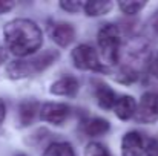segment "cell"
Masks as SVG:
<instances>
[{
  "label": "cell",
  "mask_w": 158,
  "mask_h": 156,
  "mask_svg": "<svg viewBox=\"0 0 158 156\" xmlns=\"http://www.w3.org/2000/svg\"><path fill=\"white\" fill-rule=\"evenodd\" d=\"M3 35L8 49L17 57L34 54L43 42L40 28L28 18H17L9 22L3 29Z\"/></svg>",
  "instance_id": "6da1fadb"
},
{
  "label": "cell",
  "mask_w": 158,
  "mask_h": 156,
  "mask_svg": "<svg viewBox=\"0 0 158 156\" xmlns=\"http://www.w3.org/2000/svg\"><path fill=\"white\" fill-rule=\"evenodd\" d=\"M98 48L106 64H115L120 55V29L114 23H106L98 31Z\"/></svg>",
  "instance_id": "7a4b0ae2"
},
{
  "label": "cell",
  "mask_w": 158,
  "mask_h": 156,
  "mask_svg": "<svg viewBox=\"0 0 158 156\" xmlns=\"http://www.w3.org/2000/svg\"><path fill=\"white\" fill-rule=\"evenodd\" d=\"M72 61L74 66L83 70H97V72H107L105 64L98 60L95 49L88 45H80L72 51Z\"/></svg>",
  "instance_id": "3957f363"
},
{
  "label": "cell",
  "mask_w": 158,
  "mask_h": 156,
  "mask_svg": "<svg viewBox=\"0 0 158 156\" xmlns=\"http://www.w3.org/2000/svg\"><path fill=\"white\" fill-rule=\"evenodd\" d=\"M135 119L141 124H152L158 121V94L148 92L141 97L137 106Z\"/></svg>",
  "instance_id": "277c9868"
},
{
  "label": "cell",
  "mask_w": 158,
  "mask_h": 156,
  "mask_svg": "<svg viewBox=\"0 0 158 156\" xmlns=\"http://www.w3.org/2000/svg\"><path fill=\"white\" fill-rule=\"evenodd\" d=\"M149 141L138 133V132H129L121 139V156H143L148 150Z\"/></svg>",
  "instance_id": "5b68a950"
},
{
  "label": "cell",
  "mask_w": 158,
  "mask_h": 156,
  "mask_svg": "<svg viewBox=\"0 0 158 156\" xmlns=\"http://www.w3.org/2000/svg\"><path fill=\"white\" fill-rule=\"evenodd\" d=\"M69 113V106L63 103H46L40 107V118L54 126H61L68 119Z\"/></svg>",
  "instance_id": "8992f818"
},
{
  "label": "cell",
  "mask_w": 158,
  "mask_h": 156,
  "mask_svg": "<svg viewBox=\"0 0 158 156\" xmlns=\"http://www.w3.org/2000/svg\"><path fill=\"white\" fill-rule=\"evenodd\" d=\"M49 92L61 97H74L78 92V80L75 77H63L51 84Z\"/></svg>",
  "instance_id": "52a82bcc"
},
{
  "label": "cell",
  "mask_w": 158,
  "mask_h": 156,
  "mask_svg": "<svg viewBox=\"0 0 158 156\" xmlns=\"http://www.w3.org/2000/svg\"><path fill=\"white\" fill-rule=\"evenodd\" d=\"M115 115L120 118V119H129L132 116H135V112H137V103L132 97L129 95H123L120 98H117V103H115Z\"/></svg>",
  "instance_id": "ba28073f"
},
{
  "label": "cell",
  "mask_w": 158,
  "mask_h": 156,
  "mask_svg": "<svg viewBox=\"0 0 158 156\" xmlns=\"http://www.w3.org/2000/svg\"><path fill=\"white\" fill-rule=\"evenodd\" d=\"M75 37V29L69 23H60L54 28L52 31V40L58 46H69L74 42Z\"/></svg>",
  "instance_id": "9c48e42d"
},
{
  "label": "cell",
  "mask_w": 158,
  "mask_h": 156,
  "mask_svg": "<svg viewBox=\"0 0 158 156\" xmlns=\"http://www.w3.org/2000/svg\"><path fill=\"white\" fill-rule=\"evenodd\" d=\"M57 58H58V54L55 51H46V52H43L42 55L32 58V60H28L29 67H31V72H32V74L43 72L46 67H49L51 64L55 63Z\"/></svg>",
  "instance_id": "30bf717a"
},
{
  "label": "cell",
  "mask_w": 158,
  "mask_h": 156,
  "mask_svg": "<svg viewBox=\"0 0 158 156\" xmlns=\"http://www.w3.org/2000/svg\"><path fill=\"white\" fill-rule=\"evenodd\" d=\"M95 98H97V103L100 107H103L105 110L109 109H114L115 103H117V98H115V92L106 86V84H100L95 90Z\"/></svg>",
  "instance_id": "8fae6325"
},
{
  "label": "cell",
  "mask_w": 158,
  "mask_h": 156,
  "mask_svg": "<svg viewBox=\"0 0 158 156\" xmlns=\"http://www.w3.org/2000/svg\"><path fill=\"white\" fill-rule=\"evenodd\" d=\"M40 113V107L35 101H23L19 107V119H20V124L22 126H29L35 115Z\"/></svg>",
  "instance_id": "7c38bea8"
},
{
  "label": "cell",
  "mask_w": 158,
  "mask_h": 156,
  "mask_svg": "<svg viewBox=\"0 0 158 156\" xmlns=\"http://www.w3.org/2000/svg\"><path fill=\"white\" fill-rule=\"evenodd\" d=\"M6 74L12 80H19V78H25L28 75H32L29 63L25 61V60H17V61L9 63L8 67H6Z\"/></svg>",
  "instance_id": "4fadbf2b"
},
{
  "label": "cell",
  "mask_w": 158,
  "mask_h": 156,
  "mask_svg": "<svg viewBox=\"0 0 158 156\" xmlns=\"http://www.w3.org/2000/svg\"><path fill=\"white\" fill-rule=\"evenodd\" d=\"M85 130L88 136H102L109 130V122L103 118H92L86 122Z\"/></svg>",
  "instance_id": "5bb4252c"
},
{
  "label": "cell",
  "mask_w": 158,
  "mask_h": 156,
  "mask_svg": "<svg viewBox=\"0 0 158 156\" xmlns=\"http://www.w3.org/2000/svg\"><path fill=\"white\" fill-rule=\"evenodd\" d=\"M114 8L112 2H88L85 3V12L91 17L105 15Z\"/></svg>",
  "instance_id": "9a60e30c"
},
{
  "label": "cell",
  "mask_w": 158,
  "mask_h": 156,
  "mask_svg": "<svg viewBox=\"0 0 158 156\" xmlns=\"http://www.w3.org/2000/svg\"><path fill=\"white\" fill-rule=\"evenodd\" d=\"M43 156H75V153L69 142H52L43 152Z\"/></svg>",
  "instance_id": "2e32d148"
},
{
  "label": "cell",
  "mask_w": 158,
  "mask_h": 156,
  "mask_svg": "<svg viewBox=\"0 0 158 156\" xmlns=\"http://www.w3.org/2000/svg\"><path fill=\"white\" fill-rule=\"evenodd\" d=\"M115 80L118 83H123V84H132L138 80V74L137 70L131 69V67H123L117 75H115Z\"/></svg>",
  "instance_id": "e0dca14e"
},
{
  "label": "cell",
  "mask_w": 158,
  "mask_h": 156,
  "mask_svg": "<svg viewBox=\"0 0 158 156\" xmlns=\"http://www.w3.org/2000/svg\"><path fill=\"white\" fill-rule=\"evenodd\" d=\"M85 156H110V155H109V150L106 149L103 144H100V142H91V144L86 146Z\"/></svg>",
  "instance_id": "ac0fdd59"
},
{
  "label": "cell",
  "mask_w": 158,
  "mask_h": 156,
  "mask_svg": "<svg viewBox=\"0 0 158 156\" xmlns=\"http://www.w3.org/2000/svg\"><path fill=\"white\" fill-rule=\"evenodd\" d=\"M118 6L124 14L132 15V14H137L140 9H143L146 6V3L144 2H120Z\"/></svg>",
  "instance_id": "d6986e66"
},
{
  "label": "cell",
  "mask_w": 158,
  "mask_h": 156,
  "mask_svg": "<svg viewBox=\"0 0 158 156\" xmlns=\"http://www.w3.org/2000/svg\"><path fill=\"white\" fill-rule=\"evenodd\" d=\"M60 8L74 14L77 11H80L81 8L85 9V3L83 2H75V0H64V2H60Z\"/></svg>",
  "instance_id": "ffe728a7"
},
{
  "label": "cell",
  "mask_w": 158,
  "mask_h": 156,
  "mask_svg": "<svg viewBox=\"0 0 158 156\" xmlns=\"http://www.w3.org/2000/svg\"><path fill=\"white\" fill-rule=\"evenodd\" d=\"M146 153H148V156H158V139L149 141V146H148Z\"/></svg>",
  "instance_id": "44dd1931"
},
{
  "label": "cell",
  "mask_w": 158,
  "mask_h": 156,
  "mask_svg": "<svg viewBox=\"0 0 158 156\" xmlns=\"http://www.w3.org/2000/svg\"><path fill=\"white\" fill-rule=\"evenodd\" d=\"M14 8V2H8V0H0V14H6L8 11H11Z\"/></svg>",
  "instance_id": "7402d4cb"
},
{
  "label": "cell",
  "mask_w": 158,
  "mask_h": 156,
  "mask_svg": "<svg viewBox=\"0 0 158 156\" xmlns=\"http://www.w3.org/2000/svg\"><path fill=\"white\" fill-rule=\"evenodd\" d=\"M151 72H152V75H154V77H157V78H158V54H157V57L154 58V61H152Z\"/></svg>",
  "instance_id": "603a6c76"
},
{
  "label": "cell",
  "mask_w": 158,
  "mask_h": 156,
  "mask_svg": "<svg viewBox=\"0 0 158 156\" xmlns=\"http://www.w3.org/2000/svg\"><path fill=\"white\" fill-rule=\"evenodd\" d=\"M5 115H6V110H5V103L0 100V122L5 119Z\"/></svg>",
  "instance_id": "cb8c5ba5"
},
{
  "label": "cell",
  "mask_w": 158,
  "mask_h": 156,
  "mask_svg": "<svg viewBox=\"0 0 158 156\" xmlns=\"http://www.w3.org/2000/svg\"><path fill=\"white\" fill-rule=\"evenodd\" d=\"M3 60H5V52H3L2 49H0V63H2Z\"/></svg>",
  "instance_id": "d4e9b609"
},
{
  "label": "cell",
  "mask_w": 158,
  "mask_h": 156,
  "mask_svg": "<svg viewBox=\"0 0 158 156\" xmlns=\"http://www.w3.org/2000/svg\"><path fill=\"white\" fill-rule=\"evenodd\" d=\"M17 156H26V155H22V153H19V155H17Z\"/></svg>",
  "instance_id": "484cf974"
}]
</instances>
